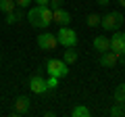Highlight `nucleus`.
Masks as SVG:
<instances>
[{
  "label": "nucleus",
  "mask_w": 125,
  "mask_h": 117,
  "mask_svg": "<svg viewBox=\"0 0 125 117\" xmlns=\"http://www.w3.org/2000/svg\"><path fill=\"white\" fill-rule=\"evenodd\" d=\"M29 109H31L29 96L21 94V96H17V98H15V111H17L19 115H27V113H29Z\"/></svg>",
  "instance_id": "obj_10"
},
{
  "label": "nucleus",
  "mask_w": 125,
  "mask_h": 117,
  "mask_svg": "<svg viewBox=\"0 0 125 117\" xmlns=\"http://www.w3.org/2000/svg\"><path fill=\"white\" fill-rule=\"evenodd\" d=\"M17 9V4H15V0H0V13H10V11Z\"/></svg>",
  "instance_id": "obj_17"
},
{
  "label": "nucleus",
  "mask_w": 125,
  "mask_h": 117,
  "mask_svg": "<svg viewBox=\"0 0 125 117\" xmlns=\"http://www.w3.org/2000/svg\"><path fill=\"white\" fill-rule=\"evenodd\" d=\"M46 71H48V75H54L61 80V77L69 75V65L62 58H50V61H46Z\"/></svg>",
  "instance_id": "obj_4"
},
{
  "label": "nucleus",
  "mask_w": 125,
  "mask_h": 117,
  "mask_svg": "<svg viewBox=\"0 0 125 117\" xmlns=\"http://www.w3.org/2000/svg\"><path fill=\"white\" fill-rule=\"evenodd\" d=\"M113 98H115V103L125 105V82H123V84H119V86L115 88V92H113Z\"/></svg>",
  "instance_id": "obj_14"
},
{
  "label": "nucleus",
  "mask_w": 125,
  "mask_h": 117,
  "mask_svg": "<svg viewBox=\"0 0 125 117\" xmlns=\"http://www.w3.org/2000/svg\"><path fill=\"white\" fill-rule=\"evenodd\" d=\"M77 58H79V54H77L75 48H65L62 50V61H65L67 65H75Z\"/></svg>",
  "instance_id": "obj_12"
},
{
  "label": "nucleus",
  "mask_w": 125,
  "mask_h": 117,
  "mask_svg": "<svg viewBox=\"0 0 125 117\" xmlns=\"http://www.w3.org/2000/svg\"><path fill=\"white\" fill-rule=\"evenodd\" d=\"M108 115H111V117H123V115H125V105L115 103L111 109H108Z\"/></svg>",
  "instance_id": "obj_16"
},
{
  "label": "nucleus",
  "mask_w": 125,
  "mask_h": 117,
  "mask_svg": "<svg viewBox=\"0 0 125 117\" xmlns=\"http://www.w3.org/2000/svg\"><path fill=\"white\" fill-rule=\"evenodd\" d=\"M33 0H15V4H17V9H27V6L31 4Z\"/></svg>",
  "instance_id": "obj_20"
},
{
  "label": "nucleus",
  "mask_w": 125,
  "mask_h": 117,
  "mask_svg": "<svg viewBox=\"0 0 125 117\" xmlns=\"http://www.w3.org/2000/svg\"><path fill=\"white\" fill-rule=\"evenodd\" d=\"M27 86H29V90L33 92V94H46V92H48L46 80H44V77H40V75H31Z\"/></svg>",
  "instance_id": "obj_8"
},
{
  "label": "nucleus",
  "mask_w": 125,
  "mask_h": 117,
  "mask_svg": "<svg viewBox=\"0 0 125 117\" xmlns=\"http://www.w3.org/2000/svg\"><path fill=\"white\" fill-rule=\"evenodd\" d=\"M100 6H106V4H111V0H96Z\"/></svg>",
  "instance_id": "obj_23"
},
{
  "label": "nucleus",
  "mask_w": 125,
  "mask_h": 117,
  "mask_svg": "<svg viewBox=\"0 0 125 117\" xmlns=\"http://www.w3.org/2000/svg\"><path fill=\"white\" fill-rule=\"evenodd\" d=\"M56 40L62 48H75L77 46V32L71 29L69 25H61V29L56 32Z\"/></svg>",
  "instance_id": "obj_3"
},
{
  "label": "nucleus",
  "mask_w": 125,
  "mask_h": 117,
  "mask_svg": "<svg viewBox=\"0 0 125 117\" xmlns=\"http://www.w3.org/2000/svg\"><path fill=\"white\" fill-rule=\"evenodd\" d=\"M125 63V57H119L117 52H113V50H106V52H100V67H104V69H113V67H117V63Z\"/></svg>",
  "instance_id": "obj_5"
},
{
  "label": "nucleus",
  "mask_w": 125,
  "mask_h": 117,
  "mask_svg": "<svg viewBox=\"0 0 125 117\" xmlns=\"http://www.w3.org/2000/svg\"><path fill=\"white\" fill-rule=\"evenodd\" d=\"M108 40H111V50L113 52H117L119 57H125V34L121 29H117V32H113V36Z\"/></svg>",
  "instance_id": "obj_6"
},
{
  "label": "nucleus",
  "mask_w": 125,
  "mask_h": 117,
  "mask_svg": "<svg viewBox=\"0 0 125 117\" xmlns=\"http://www.w3.org/2000/svg\"><path fill=\"white\" fill-rule=\"evenodd\" d=\"M27 21L31 27H38V29H48L50 23H52V9L50 6H31L27 11Z\"/></svg>",
  "instance_id": "obj_1"
},
{
  "label": "nucleus",
  "mask_w": 125,
  "mask_h": 117,
  "mask_svg": "<svg viewBox=\"0 0 125 117\" xmlns=\"http://www.w3.org/2000/svg\"><path fill=\"white\" fill-rule=\"evenodd\" d=\"M117 2H119V6H121V9H125V0H117Z\"/></svg>",
  "instance_id": "obj_24"
},
{
  "label": "nucleus",
  "mask_w": 125,
  "mask_h": 117,
  "mask_svg": "<svg viewBox=\"0 0 125 117\" xmlns=\"http://www.w3.org/2000/svg\"><path fill=\"white\" fill-rule=\"evenodd\" d=\"M38 46H40L42 50H54V48L58 46V40H56V36H54V34L44 32V34H40V36H38Z\"/></svg>",
  "instance_id": "obj_7"
},
{
  "label": "nucleus",
  "mask_w": 125,
  "mask_h": 117,
  "mask_svg": "<svg viewBox=\"0 0 125 117\" xmlns=\"http://www.w3.org/2000/svg\"><path fill=\"white\" fill-rule=\"evenodd\" d=\"M52 21L58 23V25H71V13L65 11L62 6L61 9H54L52 11Z\"/></svg>",
  "instance_id": "obj_9"
},
{
  "label": "nucleus",
  "mask_w": 125,
  "mask_h": 117,
  "mask_svg": "<svg viewBox=\"0 0 125 117\" xmlns=\"http://www.w3.org/2000/svg\"><path fill=\"white\" fill-rule=\"evenodd\" d=\"M85 25H88V27H98L100 25V15L90 13L88 17H85Z\"/></svg>",
  "instance_id": "obj_18"
},
{
  "label": "nucleus",
  "mask_w": 125,
  "mask_h": 117,
  "mask_svg": "<svg viewBox=\"0 0 125 117\" xmlns=\"http://www.w3.org/2000/svg\"><path fill=\"white\" fill-rule=\"evenodd\" d=\"M62 2H65V0H50V2H48V6H50V9H61V6H62Z\"/></svg>",
  "instance_id": "obj_21"
},
{
  "label": "nucleus",
  "mask_w": 125,
  "mask_h": 117,
  "mask_svg": "<svg viewBox=\"0 0 125 117\" xmlns=\"http://www.w3.org/2000/svg\"><path fill=\"white\" fill-rule=\"evenodd\" d=\"M19 19H21V11H19V9H15V11H10V13L4 15V23H6V25H15Z\"/></svg>",
  "instance_id": "obj_15"
},
{
  "label": "nucleus",
  "mask_w": 125,
  "mask_h": 117,
  "mask_svg": "<svg viewBox=\"0 0 125 117\" xmlns=\"http://www.w3.org/2000/svg\"><path fill=\"white\" fill-rule=\"evenodd\" d=\"M123 21H125V17L119 11H111V13H106V15H100V27H102L104 32H108V34L121 29Z\"/></svg>",
  "instance_id": "obj_2"
},
{
  "label": "nucleus",
  "mask_w": 125,
  "mask_h": 117,
  "mask_svg": "<svg viewBox=\"0 0 125 117\" xmlns=\"http://www.w3.org/2000/svg\"><path fill=\"white\" fill-rule=\"evenodd\" d=\"M92 113H90V109L85 107V105H75V107L71 109V117H90Z\"/></svg>",
  "instance_id": "obj_13"
},
{
  "label": "nucleus",
  "mask_w": 125,
  "mask_h": 117,
  "mask_svg": "<svg viewBox=\"0 0 125 117\" xmlns=\"http://www.w3.org/2000/svg\"><path fill=\"white\" fill-rule=\"evenodd\" d=\"M33 2H36V4H40V6H48L50 0H33Z\"/></svg>",
  "instance_id": "obj_22"
},
{
  "label": "nucleus",
  "mask_w": 125,
  "mask_h": 117,
  "mask_svg": "<svg viewBox=\"0 0 125 117\" xmlns=\"http://www.w3.org/2000/svg\"><path fill=\"white\" fill-rule=\"evenodd\" d=\"M92 46H94V50H98V52H106V50H111V40H108L106 36H96L92 40Z\"/></svg>",
  "instance_id": "obj_11"
},
{
  "label": "nucleus",
  "mask_w": 125,
  "mask_h": 117,
  "mask_svg": "<svg viewBox=\"0 0 125 117\" xmlns=\"http://www.w3.org/2000/svg\"><path fill=\"white\" fill-rule=\"evenodd\" d=\"M46 86H48V90H56V88H58V77L48 75V80H46Z\"/></svg>",
  "instance_id": "obj_19"
}]
</instances>
